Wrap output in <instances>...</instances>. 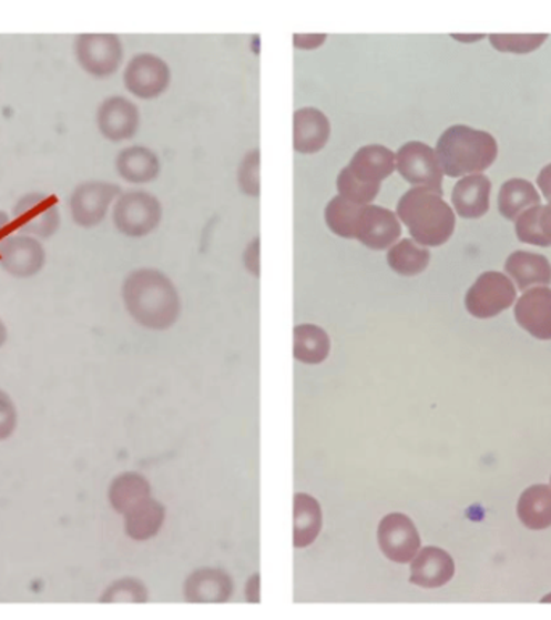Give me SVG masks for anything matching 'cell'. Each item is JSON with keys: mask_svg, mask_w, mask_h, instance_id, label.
Masks as SVG:
<instances>
[{"mask_svg": "<svg viewBox=\"0 0 551 620\" xmlns=\"http://www.w3.org/2000/svg\"><path fill=\"white\" fill-rule=\"evenodd\" d=\"M116 193H119V187L112 186V184L102 183L88 186L84 190V196L81 197L80 207H78L81 218H84L83 223L92 225L104 217L106 207Z\"/></svg>", "mask_w": 551, "mask_h": 620, "instance_id": "obj_25", "label": "cell"}, {"mask_svg": "<svg viewBox=\"0 0 551 620\" xmlns=\"http://www.w3.org/2000/svg\"><path fill=\"white\" fill-rule=\"evenodd\" d=\"M124 294L131 312L147 327H172L180 315V296L173 283L162 272H134L126 279Z\"/></svg>", "mask_w": 551, "mask_h": 620, "instance_id": "obj_4", "label": "cell"}, {"mask_svg": "<svg viewBox=\"0 0 551 620\" xmlns=\"http://www.w3.org/2000/svg\"><path fill=\"white\" fill-rule=\"evenodd\" d=\"M119 172L131 183H149L160 173V162L151 149L130 148L121 152Z\"/></svg>", "mask_w": 551, "mask_h": 620, "instance_id": "obj_23", "label": "cell"}, {"mask_svg": "<svg viewBox=\"0 0 551 620\" xmlns=\"http://www.w3.org/2000/svg\"><path fill=\"white\" fill-rule=\"evenodd\" d=\"M397 217L421 246H442L455 232L450 205L436 191L426 187H414L400 197Z\"/></svg>", "mask_w": 551, "mask_h": 620, "instance_id": "obj_3", "label": "cell"}, {"mask_svg": "<svg viewBox=\"0 0 551 620\" xmlns=\"http://www.w3.org/2000/svg\"><path fill=\"white\" fill-rule=\"evenodd\" d=\"M492 183L487 176H465L455 184L451 202L455 211L463 218H481L490 207Z\"/></svg>", "mask_w": 551, "mask_h": 620, "instance_id": "obj_14", "label": "cell"}, {"mask_svg": "<svg viewBox=\"0 0 551 620\" xmlns=\"http://www.w3.org/2000/svg\"><path fill=\"white\" fill-rule=\"evenodd\" d=\"M319 502L310 495L297 492L294 498V547L305 548L316 540L322 530Z\"/></svg>", "mask_w": 551, "mask_h": 620, "instance_id": "obj_18", "label": "cell"}, {"mask_svg": "<svg viewBox=\"0 0 551 620\" xmlns=\"http://www.w3.org/2000/svg\"><path fill=\"white\" fill-rule=\"evenodd\" d=\"M550 480H551V478H550Z\"/></svg>", "mask_w": 551, "mask_h": 620, "instance_id": "obj_33", "label": "cell"}, {"mask_svg": "<svg viewBox=\"0 0 551 620\" xmlns=\"http://www.w3.org/2000/svg\"><path fill=\"white\" fill-rule=\"evenodd\" d=\"M379 547L390 561L407 565L414 561L421 547V538L414 520L405 514H389L379 524Z\"/></svg>", "mask_w": 551, "mask_h": 620, "instance_id": "obj_9", "label": "cell"}, {"mask_svg": "<svg viewBox=\"0 0 551 620\" xmlns=\"http://www.w3.org/2000/svg\"><path fill=\"white\" fill-rule=\"evenodd\" d=\"M535 205H540V194L537 193L534 184L526 182V180L513 179L501 186L499 211L510 222H514Z\"/></svg>", "mask_w": 551, "mask_h": 620, "instance_id": "obj_19", "label": "cell"}, {"mask_svg": "<svg viewBox=\"0 0 551 620\" xmlns=\"http://www.w3.org/2000/svg\"><path fill=\"white\" fill-rule=\"evenodd\" d=\"M431 262V253L414 240H401L387 253V264L398 275L422 274Z\"/></svg>", "mask_w": 551, "mask_h": 620, "instance_id": "obj_21", "label": "cell"}, {"mask_svg": "<svg viewBox=\"0 0 551 620\" xmlns=\"http://www.w3.org/2000/svg\"><path fill=\"white\" fill-rule=\"evenodd\" d=\"M330 123L322 110L305 108L294 113V149L300 154H315L328 144Z\"/></svg>", "mask_w": 551, "mask_h": 620, "instance_id": "obj_12", "label": "cell"}, {"mask_svg": "<svg viewBox=\"0 0 551 620\" xmlns=\"http://www.w3.org/2000/svg\"><path fill=\"white\" fill-rule=\"evenodd\" d=\"M504 272L517 283L518 289L528 292L532 286H547L551 283V265L549 258L540 254L517 251L507 258Z\"/></svg>", "mask_w": 551, "mask_h": 620, "instance_id": "obj_15", "label": "cell"}, {"mask_svg": "<svg viewBox=\"0 0 551 620\" xmlns=\"http://www.w3.org/2000/svg\"><path fill=\"white\" fill-rule=\"evenodd\" d=\"M539 228L545 240L547 247L551 246V201L539 209Z\"/></svg>", "mask_w": 551, "mask_h": 620, "instance_id": "obj_29", "label": "cell"}, {"mask_svg": "<svg viewBox=\"0 0 551 620\" xmlns=\"http://www.w3.org/2000/svg\"><path fill=\"white\" fill-rule=\"evenodd\" d=\"M455 562L443 549L429 547L416 555L411 565V583L425 588H439L453 579Z\"/></svg>", "mask_w": 551, "mask_h": 620, "instance_id": "obj_13", "label": "cell"}, {"mask_svg": "<svg viewBox=\"0 0 551 620\" xmlns=\"http://www.w3.org/2000/svg\"><path fill=\"white\" fill-rule=\"evenodd\" d=\"M86 69L92 73L110 74L119 69L121 60V44L116 37H91L88 38Z\"/></svg>", "mask_w": 551, "mask_h": 620, "instance_id": "obj_24", "label": "cell"}, {"mask_svg": "<svg viewBox=\"0 0 551 620\" xmlns=\"http://www.w3.org/2000/svg\"><path fill=\"white\" fill-rule=\"evenodd\" d=\"M540 205L529 209L517 220V235L522 243L534 244V246L547 247L545 240L539 228Z\"/></svg>", "mask_w": 551, "mask_h": 620, "instance_id": "obj_27", "label": "cell"}, {"mask_svg": "<svg viewBox=\"0 0 551 620\" xmlns=\"http://www.w3.org/2000/svg\"><path fill=\"white\" fill-rule=\"evenodd\" d=\"M519 327L537 339H551V289L547 286L532 288L519 297L514 307Z\"/></svg>", "mask_w": 551, "mask_h": 620, "instance_id": "obj_11", "label": "cell"}, {"mask_svg": "<svg viewBox=\"0 0 551 620\" xmlns=\"http://www.w3.org/2000/svg\"><path fill=\"white\" fill-rule=\"evenodd\" d=\"M99 125L110 140H127L137 131L139 112L136 105L131 104L123 98L109 99L99 112Z\"/></svg>", "mask_w": 551, "mask_h": 620, "instance_id": "obj_16", "label": "cell"}, {"mask_svg": "<svg viewBox=\"0 0 551 620\" xmlns=\"http://www.w3.org/2000/svg\"><path fill=\"white\" fill-rule=\"evenodd\" d=\"M326 41V34H294V44L298 49H316Z\"/></svg>", "mask_w": 551, "mask_h": 620, "instance_id": "obj_30", "label": "cell"}, {"mask_svg": "<svg viewBox=\"0 0 551 620\" xmlns=\"http://www.w3.org/2000/svg\"><path fill=\"white\" fill-rule=\"evenodd\" d=\"M396 172V154L386 146L369 144L358 149L350 164L337 176V191L344 200L358 205L375 201L380 184Z\"/></svg>", "mask_w": 551, "mask_h": 620, "instance_id": "obj_5", "label": "cell"}, {"mask_svg": "<svg viewBox=\"0 0 551 620\" xmlns=\"http://www.w3.org/2000/svg\"><path fill=\"white\" fill-rule=\"evenodd\" d=\"M170 69L160 57L141 54L134 57L124 72L127 90L142 99L159 98L170 84Z\"/></svg>", "mask_w": 551, "mask_h": 620, "instance_id": "obj_10", "label": "cell"}, {"mask_svg": "<svg viewBox=\"0 0 551 620\" xmlns=\"http://www.w3.org/2000/svg\"><path fill=\"white\" fill-rule=\"evenodd\" d=\"M259 157L258 151L252 152L242 162L239 170V183L242 190L248 196H258L259 193V176H258Z\"/></svg>", "mask_w": 551, "mask_h": 620, "instance_id": "obj_28", "label": "cell"}, {"mask_svg": "<svg viewBox=\"0 0 551 620\" xmlns=\"http://www.w3.org/2000/svg\"><path fill=\"white\" fill-rule=\"evenodd\" d=\"M455 39H458V41H479V39H482V34H478V37H460V34H453Z\"/></svg>", "mask_w": 551, "mask_h": 620, "instance_id": "obj_32", "label": "cell"}, {"mask_svg": "<svg viewBox=\"0 0 551 620\" xmlns=\"http://www.w3.org/2000/svg\"><path fill=\"white\" fill-rule=\"evenodd\" d=\"M517 299V288L507 275L500 272H486L476 279L466 293V309L476 318H492Z\"/></svg>", "mask_w": 551, "mask_h": 620, "instance_id": "obj_6", "label": "cell"}, {"mask_svg": "<svg viewBox=\"0 0 551 620\" xmlns=\"http://www.w3.org/2000/svg\"><path fill=\"white\" fill-rule=\"evenodd\" d=\"M490 44L507 54H531L549 39V34H490Z\"/></svg>", "mask_w": 551, "mask_h": 620, "instance_id": "obj_26", "label": "cell"}, {"mask_svg": "<svg viewBox=\"0 0 551 620\" xmlns=\"http://www.w3.org/2000/svg\"><path fill=\"white\" fill-rule=\"evenodd\" d=\"M518 517L528 529H549L551 527V487L534 485L522 491L518 501Z\"/></svg>", "mask_w": 551, "mask_h": 620, "instance_id": "obj_17", "label": "cell"}, {"mask_svg": "<svg viewBox=\"0 0 551 620\" xmlns=\"http://www.w3.org/2000/svg\"><path fill=\"white\" fill-rule=\"evenodd\" d=\"M396 170L408 183L436 191L442 196V169L437 161L436 151L428 144L410 141L398 149Z\"/></svg>", "mask_w": 551, "mask_h": 620, "instance_id": "obj_7", "label": "cell"}, {"mask_svg": "<svg viewBox=\"0 0 551 620\" xmlns=\"http://www.w3.org/2000/svg\"><path fill=\"white\" fill-rule=\"evenodd\" d=\"M326 223L334 235L358 240L369 250L392 247L401 235L400 220L389 209L380 205H358L336 196L325 211Z\"/></svg>", "mask_w": 551, "mask_h": 620, "instance_id": "obj_1", "label": "cell"}, {"mask_svg": "<svg viewBox=\"0 0 551 620\" xmlns=\"http://www.w3.org/2000/svg\"><path fill=\"white\" fill-rule=\"evenodd\" d=\"M162 220V204L144 191L124 194L115 207V223L127 236H145Z\"/></svg>", "mask_w": 551, "mask_h": 620, "instance_id": "obj_8", "label": "cell"}, {"mask_svg": "<svg viewBox=\"0 0 551 620\" xmlns=\"http://www.w3.org/2000/svg\"><path fill=\"white\" fill-rule=\"evenodd\" d=\"M330 353V339L316 325H298L294 329V356L304 364H322Z\"/></svg>", "mask_w": 551, "mask_h": 620, "instance_id": "obj_22", "label": "cell"}, {"mask_svg": "<svg viewBox=\"0 0 551 620\" xmlns=\"http://www.w3.org/2000/svg\"><path fill=\"white\" fill-rule=\"evenodd\" d=\"M436 155L443 175L465 179L489 169L499 155V146L486 131L455 125L437 141Z\"/></svg>", "mask_w": 551, "mask_h": 620, "instance_id": "obj_2", "label": "cell"}, {"mask_svg": "<svg viewBox=\"0 0 551 620\" xmlns=\"http://www.w3.org/2000/svg\"><path fill=\"white\" fill-rule=\"evenodd\" d=\"M231 591V579L222 570L204 569L195 572L186 585L190 601H226Z\"/></svg>", "mask_w": 551, "mask_h": 620, "instance_id": "obj_20", "label": "cell"}, {"mask_svg": "<svg viewBox=\"0 0 551 620\" xmlns=\"http://www.w3.org/2000/svg\"><path fill=\"white\" fill-rule=\"evenodd\" d=\"M537 184H539L543 197H545L547 201H551V164L547 165L545 169H542V172L539 173V176H537Z\"/></svg>", "mask_w": 551, "mask_h": 620, "instance_id": "obj_31", "label": "cell"}]
</instances>
